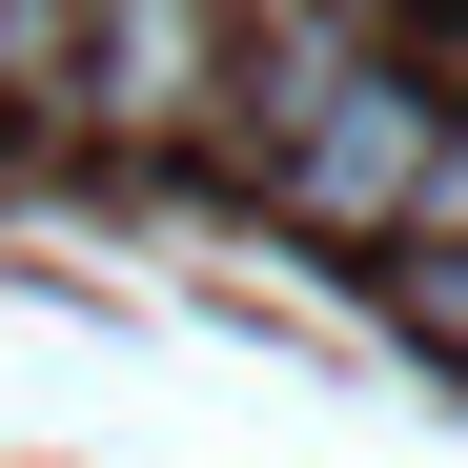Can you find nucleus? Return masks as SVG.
Listing matches in <instances>:
<instances>
[{"label": "nucleus", "instance_id": "f257e3e1", "mask_svg": "<svg viewBox=\"0 0 468 468\" xmlns=\"http://www.w3.org/2000/svg\"><path fill=\"white\" fill-rule=\"evenodd\" d=\"M428 122H448V82H428L408 41H387L367 82H346L326 122H305L285 164H265V204H285V224H387V245H408V184H428Z\"/></svg>", "mask_w": 468, "mask_h": 468}, {"label": "nucleus", "instance_id": "f03ea898", "mask_svg": "<svg viewBox=\"0 0 468 468\" xmlns=\"http://www.w3.org/2000/svg\"><path fill=\"white\" fill-rule=\"evenodd\" d=\"M82 102H102V143H184L224 102V21L204 0H102L82 21Z\"/></svg>", "mask_w": 468, "mask_h": 468}, {"label": "nucleus", "instance_id": "7ed1b4c3", "mask_svg": "<svg viewBox=\"0 0 468 468\" xmlns=\"http://www.w3.org/2000/svg\"><path fill=\"white\" fill-rule=\"evenodd\" d=\"M408 245H468V82H448V122H428V184H408Z\"/></svg>", "mask_w": 468, "mask_h": 468}, {"label": "nucleus", "instance_id": "20e7f679", "mask_svg": "<svg viewBox=\"0 0 468 468\" xmlns=\"http://www.w3.org/2000/svg\"><path fill=\"white\" fill-rule=\"evenodd\" d=\"M408 326H428V346L468 367V245H408Z\"/></svg>", "mask_w": 468, "mask_h": 468}]
</instances>
